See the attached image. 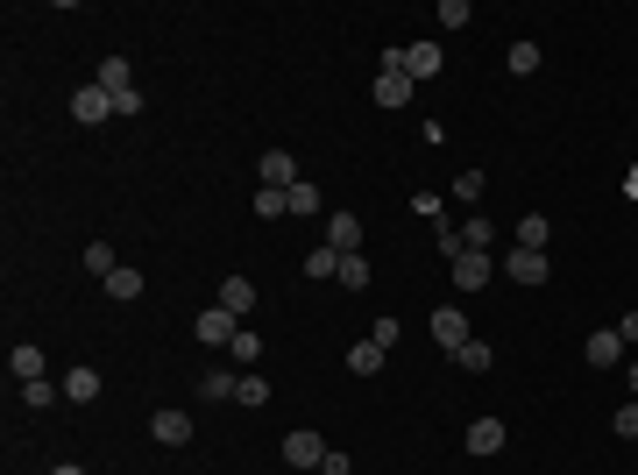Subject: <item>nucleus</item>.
I'll use <instances>...</instances> for the list:
<instances>
[{"label": "nucleus", "instance_id": "f257e3e1", "mask_svg": "<svg viewBox=\"0 0 638 475\" xmlns=\"http://www.w3.org/2000/svg\"><path fill=\"white\" fill-rule=\"evenodd\" d=\"M93 86L114 100V114H121V121H135V114H142V93H135V71H128V57H100Z\"/></svg>", "mask_w": 638, "mask_h": 475}, {"label": "nucleus", "instance_id": "f03ea898", "mask_svg": "<svg viewBox=\"0 0 638 475\" xmlns=\"http://www.w3.org/2000/svg\"><path fill=\"white\" fill-rule=\"evenodd\" d=\"M447 270H454V291H461V298H475V291L497 277V256H490V249H461Z\"/></svg>", "mask_w": 638, "mask_h": 475}, {"label": "nucleus", "instance_id": "7ed1b4c3", "mask_svg": "<svg viewBox=\"0 0 638 475\" xmlns=\"http://www.w3.org/2000/svg\"><path fill=\"white\" fill-rule=\"evenodd\" d=\"M284 461H291L298 475H305V468L319 475V461H327V440H319L312 426H298V433H284Z\"/></svg>", "mask_w": 638, "mask_h": 475}, {"label": "nucleus", "instance_id": "20e7f679", "mask_svg": "<svg viewBox=\"0 0 638 475\" xmlns=\"http://www.w3.org/2000/svg\"><path fill=\"white\" fill-rule=\"evenodd\" d=\"M234 334H242V320H234L227 305H206V312H199V341H206V348H234Z\"/></svg>", "mask_w": 638, "mask_h": 475}, {"label": "nucleus", "instance_id": "39448f33", "mask_svg": "<svg viewBox=\"0 0 638 475\" xmlns=\"http://www.w3.org/2000/svg\"><path fill=\"white\" fill-rule=\"evenodd\" d=\"M497 270H504L511 284H546V277H553V263H546L539 249H511V256H504Z\"/></svg>", "mask_w": 638, "mask_h": 475}, {"label": "nucleus", "instance_id": "423d86ee", "mask_svg": "<svg viewBox=\"0 0 638 475\" xmlns=\"http://www.w3.org/2000/svg\"><path fill=\"white\" fill-rule=\"evenodd\" d=\"M100 390H107V383H100L93 362H71V369H64V405H93Z\"/></svg>", "mask_w": 638, "mask_h": 475}, {"label": "nucleus", "instance_id": "0eeeda50", "mask_svg": "<svg viewBox=\"0 0 638 475\" xmlns=\"http://www.w3.org/2000/svg\"><path fill=\"white\" fill-rule=\"evenodd\" d=\"M447 71V50L440 43H412L405 50V78H412V86H419V78H440Z\"/></svg>", "mask_w": 638, "mask_h": 475}, {"label": "nucleus", "instance_id": "6e6552de", "mask_svg": "<svg viewBox=\"0 0 638 475\" xmlns=\"http://www.w3.org/2000/svg\"><path fill=\"white\" fill-rule=\"evenodd\" d=\"M631 362V348L617 341V327H603V334H589V369H624Z\"/></svg>", "mask_w": 638, "mask_h": 475}, {"label": "nucleus", "instance_id": "1a4fd4ad", "mask_svg": "<svg viewBox=\"0 0 638 475\" xmlns=\"http://www.w3.org/2000/svg\"><path fill=\"white\" fill-rule=\"evenodd\" d=\"M107 114H114V100L93 86V78H86V86L71 93V121H86V128H93V121H107Z\"/></svg>", "mask_w": 638, "mask_h": 475}, {"label": "nucleus", "instance_id": "9d476101", "mask_svg": "<svg viewBox=\"0 0 638 475\" xmlns=\"http://www.w3.org/2000/svg\"><path fill=\"white\" fill-rule=\"evenodd\" d=\"M327 249L362 256V220H355V213H327Z\"/></svg>", "mask_w": 638, "mask_h": 475}, {"label": "nucleus", "instance_id": "9b49d317", "mask_svg": "<svg viewBox=\"0 0 638 475\" xmlns=\"http://www.w3.org/2000/svg\"><path fill=\"white\" fill-rule=\"evenodd\" d=\"M433 341H440V348H461V341H475L461 305H440V312H433Z\"/></svg>", "mask_w": 638, "mask_h": 475}, {"label": "nucleus", "instance_id": "f8f14e48", "mask_svg": "<svg viewBox=\"0 0 638 475\" xmlns=\"http://www.w3.org/2000/svg\"><path fill=\"white\" fill-rule=\"evenodd\" d=\"M263 185H277V192L298 185V156L291 149H263Z\"/></svg>", "mask_w": 638, "mask_h": 475}, {"label": "nucleus", "instance_id": "ddd939ff", "mask_svg": "<svg viewBox=\"0 0 638 475\" xmlns=\"http://www.w3.org/2000/svg\"><path fill=\"white\" fill-rule=\"evenodd\" d=\"M468 454H504V419H468Z\"/></svg>", "mask_w": 638, "mask_h": 475}, {"label": "nucleus", "instance_id": "4468645a", "mask_svg": "<svg viewBox=\"0 0 638 475\" xmlns=\"http://www.w3.org/2000/svg\"><path fill=\"white\" fill-rule=\"evenodd\" d=\"M149 433L164 440V447H192V419L185 412H149Z\"/></svg>", "mask_w": 638, "mask_h": 475}, {"label": "nucleus", "instance_id": "2eb2a0df", "mask_svg": "<svg viewBox=\"0 0 638 475\" xmlns=\"http://www.w3.org/2000/svg\"><path fill=\"white\" fill-rule=\"evenodd\" d=\"M43 362H50V355H43V348H29V341H22V348H8V376H15V383H36V376H43Z\"/></svg>", "mask_w": 638, "mask_h": 475}, {"label": "nucleus", "instance_id": "dca6fc26", "mask_svg": "<svg viewBox=\"0 0 638 475\" xmlns=\"http://www.w3.org/2000/svg\"><path fill=\"white\" fill-rule=\"evenodd\" d=\"M305 277H312V284H334V277H341V249H327V242L305 249Z\"/></svg>", "mask_w": 638, "mask_h": 475}, {"label": "nucleus", "instance_id": "f3484780", "mask_svg": "<svg viewBox=\"0 0 638 475\" xmlns=\"http://www.w3.org/2000/svg\"><path fill=\"white\" fill-rule=\"evenodd\" d=\"M405 100H412V78H405V71H383V78H376V107H390V114H397Z\"/></svg>", "mask_w": 638, "mask_h": 475}, {"label": "nucleus", "instance_id": "a211bd4d", "mask_svg": "<svg viewBox=\"0 0 638 475\" xmlns=\"http://www.w3.org/2000/svg\"><path fill=\"white\" fill-rule=\"evenodd\" d=\"M213 305H227V312H234V320H242V312H249V305H256V284H249V277H227V284H220V298H213Z\"/></svg>", "mask_w": 638, "mask_h": 475}, {"label": "nucleus", "instance_id": "6ab92c4d", "mask_svg": "<svg viewBox=\"0 0 638 475\" xmlns=\"http://www.w3.org/2000/svg\"><path fill=\"white\" fill-rule=\"evenodd\" d=\"M383 362H390V348H376V341H355L348 348V369L355 376H383Z\"/></svg>", "mask_w": 638, "mask_h": 475}, {"label": "nucleus", "instance_id": "aec40b11", "mask_svg": "<svg viewBox=\"0 0 638 475\" xmlns=\"http://www.w3.org/2000/svg\"><path fill=\"white\" fill-rule=\"evenodd\" d=\"M234 383H242L234 369H206V376H199V398H206V405H227V398H234Z\"/></svg>", "mask_w": 638, "mask_h": 475}, {"label": "nucleus", "instance_id": "412c9836", "mask_svg": "<svg viewBox=\"0 0 638 475\" xmlns=\"http://www.w3.org/2000/svg\"><path fill=\"white\" fill-rule=\"evenodd\" d=\"M22 405H29V412H50V405H64V383H50V376L22 383Z\"/></svg>", "mask_w": 638, "mask_h": 475}, {"label": "nucleus", "instance_id": "4be33fe9", "mask_svg": "<svg viewBox=\"0 0 638 475\" xmlns=\"http://www.w3.org/2000/svg\"><path fill=\"white\" fill-rule=\"evenodd\" d=\"M546 242H553V220H546V213H525V220H518V249H539V256H546Z\"/></svg>", "mask_w": 638, "mask_h": 475}, {"label": "nucleus", "instance_id": "5701e85b", "mask_svg": "<svg viewBox=\"0 0 638 475\" xmlns=\"http://www.w3.org/2000/svg\"><path fill=\"white\" fill-rule=\"evenodd\" d=\"M454 362H461L468 376H483V369H497V348H490V341H461V348H454Z\"/></svg>", "mask_w": 638, "mask_h": 475}, {"label": "nucleus", "instance_id": "b1692460", "mask_svg": "<svg viewBox=\"0 0 638 475\" xmlns=\"http://www.w3.org/2000/svg\"><path fill=\"white\" fill-rule=\"evenodd\" d=\"M234 398H242L249 412H256V405H270V376H256V369H242V383H234Z\"/></svg>", "mask_w": 638, "mask_h": 475}, {"label": "nucleus", "instance_id": "393cba45", "mask_svg": "<svg viewBox=\"0 0 638 475\" xmlns=\"http://www.w3.org/2000/svg\"><path fill=\"white\" fill-rule=\"evenodd\" d=\"M107 298H121V305H135V298H142V270H128V263H121V270L107 277Z\"/></svg>", "mask_w": 638, "mask_h": 475}, {"label": "nucleus", "instance_id": "a878e982", "mask_svg": "<svg viewBox=\"0 0 638 475\" xmlns=\"http://www.w3.org/2000/svg\"><path fill=\"white\" fill-rule=\"evenodd\" d=\"M256 213H263V220H284V213H291V192L263 185V192H256Z\"/></svg>", "mask_w": 638, "mask_h": 475}, {"label": "nucleus", "instance_id": "bb28decb", "mask_svg": "<svg viewBox=\"0 0 638 475\" xmlns=\"http://www.w3.org/2000/svg\"><path fill=\"white\" fill-rule=\"evenodd\" d=\"M86 270H93V277L107 284V277H114L121 263H114V249H107V242H86Z\"/></svg>", "mask_w": 638, "mask_h": 475}, {"label": "nucleus", "instance_id": "cd10ccee", "mask_svg": "<svg viewBox=\"0 0 638 475\" xmlns=\"http://www.w3.org/2000/svg\"><path fill=\"white\" fill-rule=\"evenodd\" d=\"M334 284H348V291H369V256H341V277Z\"/></svg>", "mask_w": 638, "mask_h": 475}, {"label": "nucleus", "instance_id": "c85d7f7f", "mask_svg": "<svg viewBox=\"0 0 638 475\" xmlns=\"http://www.w3.org/2000/svg\"><path fill=\"white\" fill-rule=\"evenodd\" d=\"M447 192H454V199H461V206H475V199H483V192H490V185H483V171H461V178H454V185H447Z\"/></svg>", "mask_w": 638, "mask_h": 475}, {"label": "nucleus", "instance_id": "c756f323", "mask_svg": "<svg viewBox=\"0 0 638 475\" xmlns=\"http://www.w3.org/2000/svg\"><path fill=\"white\" fill-rule=\"evenodd\" d=\"M497 242V227L483 220V213H468V234H461V249H490Z\"/></svg>", "mask_w": 638, "mask_h": 475}, {"label": "nucleus", "instance_id": "7c9ffc66", "mask_svg": "<svg viewBox=\"0 0 638 475\" xmlns=\"http://www.w3.org/2000/svg\"><path fill=\"white\" fill-rule=\"evenodd\" d=\"M319 206H327V199H319V185H305V178H298V185H291V213L305 220V213H319Z\"/></svg>", "mask_w": 638, "mask_h": 475}, {"label": "nucleus", "instance_id": "2f4dec72", "mask_svg": "<svg viewBox=\"0 0 638 475\" xmlns=\"http://www.w3.org/2000/svg\"><path fill=\"white\" fill-rule=\"evenodd\" d=\"M504 64H511L518 78H532V71H539V43H511V57H504Z\"/></svg>", "mask_w": 638, "mask_h": 475}, {"label": "nucleus", "instance_id": "473e14b6", "mask_svg": "<svg viewBox=\"0 0 638 475\" xmlns=\"http://www.w3.org/2000/svg\"><path fill=\"white\" fill-rule=\"evenodd\" d=\"M468 22H475L468 0H440V29H468Z\"/></svg>", "mask_w": 638, "mask_h": 475}, {"label": "nucleus", "instance_id": "72a5a7b5", "mask_svg": "<svg viewBox=\"0 0 638 475\" xmlns=\"http://www.w3.org/2000/svg\"><path fill=\"white\" fill-rule=\"evenodd\" d=\"M433 242H440V249H447V263H454V256H461V227H454V220H447V213H440V220H433Z\"/></svg>", "mask_w": 638, "mask_h": 475}, {"label": "nucleus", "instance_id": "f704fd0d", "mask_svg": "<svg viewBox=\"0 0 638 475\" xmlns=\"http://www.w3.org/2000/svg\"><path fill=\"white\" fill-rule=\"evenodd\" d=\"M227 362H263V341L242 327V334H234V348H227Z\"/></svg>", "mask_w": 638, "mask_h": 475}, {"label": "nucleus", "instance_id": "c9c22d12", "mask_svg": "<svg viewBox=\"0 0 638 475\" xmlns=\"http://www.w3.org/2000/svg\"><path fill=\"white\" fill-rule=\"evenodd\" d=\"M369 341H376V348H397V341H405V327H397V320H376Z\"/></svg>", "mask_w": 638, "mask_h": 475}, {"label": "nucleus", "instance_id": "e433bc0d", "mask_svg": "<svg viewBox=\"0 0 638 475\" xmlns=\"http://www.w3.org/2000/svg\"><path fill=\"white\" fill-rule=\"evenodd\" d=\"M610 426H617V440H638V398H631V405H624Z\"/></svg>", "mask_w": 638, "mask_h": 475}, {"label": "nucleus", "instance_id": "4c0bfd02", "mask_svg": "<svg viewBox=\"0 0 638 475\" xmlns=\"http://www.w3.org/2000/svg\"><path fill=\"white\" fill-rule=\"evenodd\" d=\"M319 475H355V461H348L341 447H327V461H319Z\"/></svg>", "mask_w": 638, "mask_h": 475}, {"label": "nucleus", "instance_id": "58836bf2", "mask_svg": "<svg viewBox=\"0 0 638 475\" xmlns=\"http://www.w3.org/2000/svg\"><path fill=\"white\" fill-rule=\"evenodd\" d=\"M617 341H624V348L638 355V305H631V312H624V320H617Z\"/></svg>", "mask_w": 638, "mask_h": 475}, {"label": "nucleus", "instance_id": "ea45409f", "mask_svg": "<svg viewBox=\"0 0 638 475\" xmlns=\"http://www.w3.org/2000/svg\"><path fill=\"white\" fill-rule=\"evenodd\" d=\"M624 199H631V206H638V164H631V171H624Z\"/></svg>", "mask_w": 638, "mask_h": 475}, {"label": "nucleus", "instance_id": "a19ab883", "mask_svg": "<svg viewBox=\"0 0 638 475\" xmlns=\"http://www.w3.org/2000/svg\"><path fill=\"white\" fill-rule=\"evenodd\" d=\"M624 376H631V398H638V355H631V362H624Z\"/></svg>", "mask_w": 638, "mask_h": 475}, {"label": "nucleus", "instance_id": "79ce46f5", "mask_svg": "<svg viewBox=\"0 0 638 475\" xmlns=\"http://www.w3.org/2000/svg\"><path fill=\"white\" fill-rule=\"evenodd\" d=\"M50 475H86V468H78V461H64V468H50Z\"/></svg>", "mask_w": 638, "mask_h": 475}]
</instances>
